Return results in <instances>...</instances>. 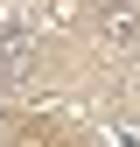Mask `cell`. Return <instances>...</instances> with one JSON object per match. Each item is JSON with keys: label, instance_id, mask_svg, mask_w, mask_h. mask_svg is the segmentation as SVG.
Segmentation results:
<instances>
[{"label": "cell", "instance_id": "6da1fadb", "mask_svg": "<svg viewBox=\"0 0 140 147\" xmlns=\"http://www.w3.org/2000/svg\"><path fill=\"white\" fill-rule=\"evenodd\" d=\"M28 63H35V28L7 21V35H0V77L21 84V77H28Z\"/></svg>", "mask_w": 140, "mask_h": 147}, {"label": "cell", "instance_id": "7a4b0ae2", "mask_svg": "<svg viewBox=\"0 0 140 147\" xmlns=\"http://www.w3.org/2000/svg\"><path fill=\"white\" fill-rule=\"evenodd\" d=\"M98 42L105 49H140V7H105L98 14Z\"/></svg>", "mask_w": 140, "mask_h": 147}]
</instances>
